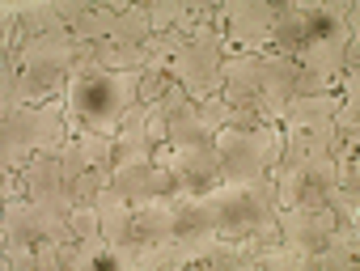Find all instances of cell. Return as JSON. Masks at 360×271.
Masks as SVG:
<instances>
[{"mask_svg": "<svg viewBox=\"0 0 360 271\" xmlns=\"http://www.w3.org/2000/svg\"><path fill=\"white\" fill-rule=\"evenodd\" d=\"M68 119H64V102H47V106H22L0 123V161L5 170L22 174L30 166L34 153H56L68 145Z\"/></svg>", "mask_w": 360, "mask_h": 271, "instance_id": "1", "label": "cell"}, {"mask_svg": "<svg viewBox=\"0 0 360 271\" xmlns=\"http://www.w3.org/2000/svg\"><path fill=\"white\" fill-rule=\"evenodd\" d=\"M212 149H217V183H246L259 174H271L284 157V127L263 123L250 131H233L221 127L212 136Z\"/></svg>", "mask_w": 360, "mask_h": 271, "instance_id": "2", "label": "cell"}, {"mask_svg": "<svg viewBox=\"0 0 360 271\" xmlns=\"http://www.w3.org/2000/svg\"><path fill=\"white\" fill-rule=\"evenodd\" d=\"M221 60H225V39L212 26V9L187 30L183 47L169 60V81L183 85L191 102H204L208 93H221Z\"/></svg>", "mask_w": 360, "mask_h": 271, "instance_id": "3", "label": "cell"}, {"mask_svg": "<svg viewBox=\"0 0 360 271\" xmlns=\"http://www.w3.org/2000/svg\"><path fill=\"white\" fill-rule=\"evenodd\" d=\"M212 26L225 39V51H271L276 47V5L267 0H229L212 9Z\"/></svg>", "mask_w": 360, "mask_h": 271, "instance_id": "4", "label": "cell"}, {"mask_svg": "<svg viewBox=\"0 0 360 271\" xmlns=\"http://www.w3.org/2000/svg\"><path fill=\"white\" fill-rule=\"evenodd\" d=\"M157 161H165V170L174 174V191H208L217 183V149L212 140H200V145H157L153 153Z\"/></svg>", "mask_w": 360, "mask_h": 271, "instance_id": "5", "label": "cell"}, {"mask_svg": "<svg viewBox=\"0 0 360 271\" xmlns=\"http://www.w3.org/2000/svg\"><path fill=\"white\" fill-rule=\"evenodd\" d=\"M22 183H26V195L47 208V212H60L68 216L77 208V195H72V178L64 174V161L56 153H34L30 166L22 170Z\"/></svg>", "mask_w": 360, "mask_h": 271, "instance_id": "6", "label": "cell"}, {"mask_svg": "<svg viewBox=\"0 0 360 271\" xmlns=\"http://www.w3.org/2000/svg\"><path fill=\"white\" fill-rule=\"evenodd\" d=\"M292 89H297V60L292 55H280V51H263V81H259V93H255L259 119L280 127Z\"/></svg>", "mask_w": 360, "mask_h": 271, "instance_id": "7", "label": "cell"}, {"mask_svg": "<svg viewBox=\"0 0 360 271\" xmlns=\"http://www.w3.org/2000/svg\"><path fill=\"white\" fill-rule=\"evenodd\" d=\"M276 225H280V242H288V246L301 250V254H314V250L326 246V233H330L339 220H335V212H330L326 204H322V208L297 204V208H280Z\"/></svg>", "mask_w": 360, "mask_h": 271, "instance_id": "8", "label": "cell"}, {"mask_svg": "<svg viewBox=\"0 0 360 271\" xmlns=\"http://www.w3.org/2000/svg\"><path fill=\"white\" fill-rule=\"evenodd\" d=\"M110 187L127 199V204H140V199H153V195H169L174 191V174L165 170V161H148V166H127V161H115L110 166Z\"/></svg>", "mask_w": 360, "mask_h": 271, "instance_id": "9", "label": "cell"}, {"mask_svg": "<svg viewBox=\"0 0 360 271\" xmlns=\"http://www.w3.org/2000/svg\"><path fill=\"white\" fill-rule=\"evenodd\" d=\"M60 161H64V174L68 178H81L85 170L110 174V166H115V140H110V136H102V131L81 127L77 136H68V145L60 149Z\"/></svg>", "mask_w": 360, "mask_h": 271, "instance_id": "10", "label": "cell"}, {"mask_svg": "<svg viewBox=\"0 0 360 271\" xmlns=\"http://www.w3.org/2000/svg\"><path fill=\"white\" fill-rule=\"evenodd\" d=\"M127 237H136V242H174L178 237V204L169 195H153V199L131 204Z\"/></svg>", "mask_w": 360, "mask_h": 271, "instance_id": "11", "label": "cell"}, {"mask_svg": "<svg viewBox=\"0 0 360 271\" xmlns=\"http://www.w3.org/2000/svg\"><path fill=\"white\" fill-rule=\"evenodd\" d=\"M259 81H263V55H255V51H225V60H221V98L225 102H233V106L255 102Z\"/></svg>", "mask_w": 360, "mask_h": 271, "instance_id": "12", "label": "cell"}, {"mask_svg": "<svg viewBox=\"0 0 360 271\" xmlns=\"http://www.w3.org/2000/svg\"><path fill=\"white\" fill-rule=\"evenodd\" d=\"M153 153H157V145L148 140V110H144V102H136V106L123 114L119 131H115V161L148 166Z\"/></svg>", "mask_w": 360, "mask_h": 271, "instance_id": "13", "label": "cell"}, {"mask_svg": "<svg viewBox=\"0 0 360 271\" xmlns=\"http://www.w3.org/2000/svg\"><path fill=\"white\" fill-rule=\"evenodd\" d=\"M43 237H47L43 208L30 195L5 199V246H39Z\"/></svg>", "mask_w": 360, "mask_h": 271, "instance_id": "14", "label": "cell"}, {"mask_svg": "<svg viewBox=\"0 0 360 271\" xmlns=\"http://www.w3.org/2000/svg\"><path fill=\"white\" fill-rule=\"evenodd\" d=\"M339 106V93H314V98H288L284 106V131H322L330 127V114Z\"/></svg>", "mask_w": 360, "mask_h": 271, "instance_id": "15", "label": "cell"}, {"mask_svg": "<svg viewBox=\"0 0 360 271\" xmlns=\"http://www.w3.org/2000/svg\"><path fill=\"white\" fill-rule=\"evenodd\" d=\"M94 208H98V220H102V237L106 242H123L127 229H131V204L115 187H102L94 195Z\"/></svg>", "mask_w": 360, "mask_h": 271, "instance_id": "16", "label": "cell"}, {"mask_svg": "<svg viewBox=\"0 0 360 271\" xmlns=\"http://www.w3.org/2000/svg\"><path fill=\"white\" fill-rule=\"evenodd\" d=\"M221 246H225V233H221V229H191V233H178V237H174V267L208 263Z\"/></svg>", "mask_w": 360, "mask_h": 271, "instance_id": "17", "label": "cell"}, {"mask_svg": "<svg viewBox=\"0 0 360 271\" xmlns=\"http://www.w3.org/2000/svg\"><path fill=\"white\" fill-rule=\"evenodd\" d=\"M39 34H68L56 0H22V39H39Z\"/></svg>", "mask_w": 360, "mask_h": 271, "instance_id": "18", "label": "cell"}, {"mask_svg": "<svg viewBox=\"0 0 360 271\" xmlns=\"http://www.w3.org/2000/svg\"><path fill=\"white\" fill-rule=\"evenodd\" d=\"M250 267H271V271H305L309 267V254H301V250H292L288 242H263L259 250H255V258H250Z\"/></svg>", "mask_w": 360, "mask_h": 271, "instance_id": "19", "label": "cell"}, {"mask_svg": "<svg viewBox=\"0 0 360 271\" xmlns=\"http://www.w3.org/2000/svg\"><path fill=\"white\" fill-rule=\"evenodd\" d=\"M271 178H276V208H297V199L305 191V170L297 161H280L271 170Z\"/></svg>", "mask_w": 360, "mask_h": 271, "instance_id": "20", "label": "cell"}, {"mask_svg": "<svg viewBox=\"0 0 360 271\" xmlns=\"http://www.w3.org/2000/svg\"><path fill=\"white\" fill-rule=\"evenodd\" d=\"M68 220H72V237L77 242H98L102 237V220H98V208L94 204H77L68 212Z\"/></svg>", "mask_w": 360, "mask_h": 271, "instance_id": "21", "label": "cell"}, {"mask_svg": "<svg viewBox=\"0 0 360 271\" xmlns=\"http://www.w3.org/2000/svg\"><path fill=\"white\" fill-rule=\"evenodd\" d=\"M140 246L136 237H123V242H106V263L119 267V271H140Z\"/></svg>", "mask_w": 360, "mask_h": 271, "instance_id": "22", "label": "cell"}, {"mask_svg": "<svg viewBox=\"0 0 360 271\" xmlns=\"http://www.w3.org/2000/svg\"><path fill=\"white\" fill-rule=\"evenodd\" d=\"M326 208L335 212V220H339V225L356 229V216H360V208H356V195H352V191H343V187H330V191H326Z\"/></svg>", "mask_w": 360, "mask_h": 271, "instance_id": "23", "label": "cell"}, {"mask_svg": "<svg viewBox=\"0 0 360 271\" xmlns=\"http://www.w3.org/2000/svg\"><path fill=\"white\" fill-rule=\"evenodd\" d=\"M352 263H356V254L352 250H339V246H322V250L309 254V267H318V271H343Z\"/></svg>", "mask_w": 360, "mask_h": 271, "instance_id": "24", "label": "cell"}, {"mask_svg": "<svg viewBox=\"0 0 360 271\" xmlns=\"http://www.w3.org/2000/svg\"><path fill=\"white\" fill-rule=\"evenodd\" d=\"M5 267L9 271H39V250L34 246H5Z\"/></svg>", "mask_w": 360, "mask_h": 271, "instance_id": "25", "label": "cell"}]
</instances>
